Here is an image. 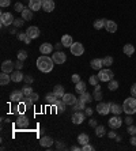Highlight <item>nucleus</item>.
Listing matches in <instances>:
<instances>
[{"label": "nucleus", "instance_id": "f257e3e1", "mask_svg": "<svg viewBox=\"0 0 136 151\" xmlns=\"http://www.w3.org/2000/svg\"><path fill=\"white\" fill-rule=\"evenodd\" d=\"M53 64H55L53 59H50L46 55H42L41 57L37 59V68L41 72H45V74H48V72H50L53 70Z\"/></svg>", "mask_w": 136, "mask_h": 151}, {"label": "nucleus", "instance_id": "f03ea898", "mask_svg": "<svg viewBox=\"0 0 136 151\" xmlns=\"http://www.w3.org/2000/svg\"><path fill=\"white\" fill-rule=\"evenodd\" d=\"M122 109L127 114H133L136 113V97H129L122 104Z\"/></svg>", "mask_w": 136, "mask_h": 151}, {"label": "nucleus", "instance_id": "7ed1b4c3", "mask_svg": "<svg viewBox=\"0 0 136 151\" xmlns=\"http://www.w3.org/2000/svg\"><path fill=\"white\" fill-rule=\"evenodd\" d=\"M114 76L112 70H109V68H102L99 70V74H98V78H99V81L101 82H110Z\"/></svg>", "mask_w": 136, "mask_h": 151}, {"label": "nucleus", "instance_id": "20e7f679", "mask_svg": "<svg viewBox=\"0 0 136 151\" xmlns=\"http://www.w3.org/2000/svg\"><path fill=\"white\" fill-rule=\"evenodd\" d=\"M110 106H112V102H99L95 109L101 116H106L110 112Z\"/></svg>", "mask_w": 136, "mask_h": 151}, {"label": "nucleus", "instance_id": "39448f33", "mask_svg": "<svg viewBox=\"0 0 136 151\" xmlns=\"http://www.w3.org/2000/svg\"><path fill=\"white\" fill-rule=\"evenodd\" d=\"M14 17H12V14L11 12H1V15H0V22H1V26H10L14 23Z\"/></svg>", "mask_w": 136, "mask_h": 151}, {"label": "nucleus", "instance_id": "423d86ee", "mask_svg": "<svg viewBox=\"0 0 136 151\" xmlns=\"http://www.w3.org/2000/svg\"><path fill=\"white\" fill-rule=\"evenodd\" d=\"M71 53H72L73 56H82L84 53V46L80 44V42H73L72 45L70 48Z\"/></svg>", "mask_w": 136, "mask_h": 151}, {"label": "nucleus", "instance_id": "0eeeda50", "mask_svg": "<svg viewBox=\"0 0 136 151\" xmlns=\"http://www.w3.org/2000/svg\"><path fill=\"white\" fill-rule=\"evenodd\" d=\"M52 59H53V61H55V64H63L67 61V55L64 52L57 50V52H55L52 55Z\"/></svg>", "mask_w": 136, "mask_h": 151}, {"label": "nucleus", "instance_id": "6e6552de", "mask_svg": "<svg viewBox=\"0 0 136 151\" xmlns=\"http://www.w3.org/2000/svg\"><path fill=\"white\" fill-rule=\"evenodd\" d=\"M10 99L12 102H23L24 101V94H23V91L22 90H14V91L11 93V95H10Z\"/></svg>", "mask_w": 136, "mask_h": 151}, {"label": "nucleus", "instance_id": "1a4fd4ad", "mask_svg": "<svg viewBox=\"0 0 136 151\" xmlns=\"http://www.w3.org/2000/svg\"><path fill=\"white\" fill-rule=\"evenodd\" d=\"M15 71V63H12L11 60H6L1 64V72H6V74H11Z\"/></svg>", "mask_w": 136, "mask_h": 151}, {"label": "nucleus", "instance_id": "9d476101", "mask_svg": "<svg viewBox=\"0 0 136 151\" xmlns=\"http://www.w3.org/2000/svg\"><path fill=\"white\" fill-rule=\"evenodd\" d=\"M122 125V119L120 116H113L112 119L109 120V127L112 128V129H119L120 127Z\"/></svg>", "mask_w": 136, "mask_h": 151}, {"label": "nucleus", "instance_id": "9b49d317", "mask_svg": "<svg viewBox=\"0 0 136 151\" xmlns=\"http://www.w3.org/2000/svg\"><path fill=\"white\" fill-rule=\"evenodd\" d=\"M61 99H63V102L65 104V105H72V106L75 105V102L78 101L76 97H75L73 94H71V93H65V94L63 95V98H61Z\"/></svg>", "mask_w": 136, "mask_h": 151}, {"label": "nucleus", "instance_id": "f8f14e48", "mask_svg": "<svg viewBox=\"0 0 136 151\" xmlns=\"http://www.w3.org/2000/svg\"><path fill=\"white\" fill-rule=\"evenodd\" d=\"M27 125H29V119L26 116H23V114H19V117L15 121V127L17 128H26Z\"/></svg>", "mask_w": 136, "mask_h": 151}, {"label": "nucleus", "instance_id": "ddd939ff", "mask_svg": "<svg viewBox=\"0 0 136 151\" xmlns=\"http://www.w3.org/2000/svg\"><path fill=\"white\" fill-rule=\"evenodd\" d=\"M84 119H86V114L82 113L80 110H76V112L72 114V123L73 124H82L84 121Z\"/></svg>", "mask_w": 136, "mask_h": 151}, {"label": "nucleus", "instance_id": "4468645a", "mask_svg": "<svg viewBox=\"0 0 136 151\" xmlns=\"http://www.w3.org/2000/svg\"><path fill=\"white\" fill-rule=\"evenodd\" d=\"M26 33H27V35H29V37H30L32 40L38 38V37H40V29L37 27V26H30V27H27Z\"/></svg>", "mask_w": 136, "mask_h": 151}, {"label": "nucleus", "instance_id": "2eb2a0df", "mask_svg": "<svg viewBox=\"0 0 136 151\" xmlns=\"http://www.w3.org/2000/svg\"><path fill=\"white\" fill-rule=\"evenodd\" d=\"M44 0H29V8L32 11H40L42 8Z\"/></svg>", "mask_w": 136, "mask_h": 151}, {"label": "nucleus", "instance_id": "dca6fc26", "mask_svg": "<svg viewBox=\"0 0 136 151\" xmlns=\"http://www.w3.org/2000/svg\"><path fill=\"white\" fill-rule=\"evenodd\" d=\"M42 10L45 12H52L55 10V1L53 0H44L42 1Z\"/></svg>", "mask_w": 136, "mask_h": 151}, {"label": "nucleus", "instance_id": "f3484780", "mask_svg": "<svg viewBox=\"0 0 136 151\" xmlns=\"http://www.w3.org/2000/svg\"><path fill=\"white\" fill-rule=\"evenodd\" d=\"M24 79V75L22 74L19 70H15L14 72H11V81L15 82V83H19V82H22Z\"/></svg>", "mask_w": 136, "mask_h": 151}, {"label": "nucleus", "instance_id": "a211bd4d", "mask_svg": "<svg viewBox=\"0 0 136 151\" xmlns=\"http://www.w3.org/2000/svg\"><path fill=\"white\" fill-rule=\"evenodd\" d=\"M40 52H41L42 55H50V53L53 52V46H52V44H49V42L41 44V46H40Z\"/></svg>", "mask_w": 136, "mask_h": 151}, {"label": "nucleus", "instance_id": "6ab92c4d", "mask_svg": "<svg viewBox=\"0 0 136 151\" xmlns=\"http://www.w3.org/2000/svg\"><path fill=\"white\" fill-rule=\"evenodd\" d=\"M105 27L108 33H116L117 32V23L114 21H106L105 22Z\"/></svg>", "mask_w": 136, "mask_h": 151}, {"label": "nucleus", "instance_id": "aec40b11", "mask_svg": "<svg viewBox=\"0 0 136 151\" xmlns=\"http://www.w3.org/2000/svg\"><path fill=\"white\" fill-rule=\"evenodd\" d=\"M45 101H46V104H48V105L55 106L57 104V101H59V98H57V97L53 94V93H49V94H46Z\"/></svg>", "mask_w": 136, "mask_h": 151}, {"label": "nucleus", "instance_id": "412c9836", "mask_svg": "<svg viewBox=\"0 0 136 151\" xmlns=\"http://www.w3.org/2000/svg\"><path fill=\"white\" fill-rule=\"evenodd\" d=\"M90 67L93 68V70H102V67H104V64H102V59H93L90 61Z\"/></svg>", "mask_w": 136, "mask_h": 151}, {"label": "nucleus", "instance_id": "4be33fe9", "mask_svg": "<svg viewBox=\"0 0 136 151\" xmlns=\"http://www.w3.org/2000/svg\"><path fill=\"white\" fill-rule=\"evenodd\" d=\"M40 143H41L42 147H52V144H53V139L50 136H42L41 137V140H40Z\"/></svg>", "mask_w": 136, "mask_h": 151}, {"label": "nucleus", "instance_id": "5701e85b", "mask_svg": "<svg viewBox=\"0 0 136 151\" xmlns=\"http://www.w3.org/2000/svg\"><path fill=\"white\" fill-rule=\"evenodd\" d=\"M53 94L56 95L59 99L63 98V95L65 94V93H64V87L61 86V84H56V86H55V88H53Z\"/></svg>", "mask_w": 136, "mask_h": 151}, {"label": "nucleus", "instance_id": "b1692460", "mask_svg": "<svg viewBox=\"0 0 136 151\" xmlns=\"http://www.w3.org/2000/svg\"><path fill=\"white\" fill-rule=\"evenodd\" d=\"M61 44H63L65 48H71V45L73 44L72 37H71L70 34H64L63 37H61Z\"/></svg>", "mask_w": 136, "mask_h": 151}, {"label": "nucleus", "instance_id": "393cba45", "mask_svg": "<svg viewBox=\"0 0 136 151\" xmlns=\"http://www.w3.org/2000/svg\"><path fill=\"white\" fill-rule=\"evenodd\" d=\"M11 81V74H6V72H1L0 74V84L1 86H6V84H8Z\"/></svg>", "mask_w": 136, "mask_h": 151}, {"label": "nucleus", "instance_id": "a878e982", "mask_svg": "<svg viewBox=\"0 0 136 151\" xmlns=\"http://www.w3.org/2000/svg\"><path fill=\"white\" fill-rule=\"evenodd\" d=\"M110 112H112L113 114H116V116H120V114L124 112V109H122V106H120L119 104H113V102H112V106H110Z\"/></svg>", "mask_w": 136, "mask_h": 151}, {"label": "nucleus", "instance_id": "bb28decb", "mask_svg": "<svg viewBox=\"0 0 136 151\" xmlns=\"http://www.w3.org/2000/svg\"><path fill=\"white\" fill-rule=\"evenodd\" d=\"M122 50H124V55H127V56L129 57L135 53V46H133L132 44H125L124 48H122Z\"/></svg>", "mask_w": 136, "mask_h": 151}, {"label": "nucleus", "instance_id": "cd10ccee", "mask_svg": "<svg viewBox=\"0 0 136 151\" xmlns=\"http://www.w3.org/2000/svg\"><path fill=\"white\" fill-rule=\"evenodd\" d=\"M21 15L24 21H32L33 19V11L30 10V8H24V10L21 12Z\"/></svg>", "mask_w": 136, "mask_h": 151}, {"label": "nucleus", "instance_id": "c85d7f7f", "mask_svg": "<svg viewBox=\"0 0 136 151\" xmlns=\"http://www.w3.org/2000/svg\"><path fill=\"white\" fill-rule=\"evenodd\" d=\"M79 99H82V101H84V102H86V104H90V102H93V99H94V97H93V95H91L90 93L84 91V93H82V94H80Z\"/></svg>", "mask_w": 136, "mask_h": 151}, {"label": "nucleus", "instance_id": "c756f323", "mask_svg": "<svg viewBox=\"0 0 136 151\" xmlns=\"http://www.w3.org/2000/svg\"><path fill=\"white\" fill-rule=\"evenodd\" d=\"M18 40H19V41H23L24 44H27V45H30V42H32V38L29 37L26 32H24V33H19V34H18Z\"/></svg>", "mask_w": 136, "mask_h": 151}, {"label": "nucleus", "instance_id": "7c9ffc66", "mask_svg": "<svg viewBox=\"0 0 136 151\" xmlns=\"http://www.w3.org/2000/svg\"><path fill=\"white\" fill-rule=\"evenodd\" d=\"M93 97L95 98V101H101L102 99V91H101V86L99 84L94 86V95Z\"/></svg>", "mask_w": 136, "mask_h": 151}, {"label": "nucleus", "instance_id": "2f4dec72", "mask_svg": "<svg viewBox=\"0 0 136 151\" xmlns=\"http://www.w3.org/2000/svg\"><path fill=\"white\" fill-rule=\"evenodd\" d=\"M75 90H76V93H79V94L84 93V91H86V83H84L83 81L78 82V83L75 84Z\"/></svg>", "mask_w": 136, "mask_h": 151}, {"label": "nucleus", "instance_id": "473e14b6", "mask_svg": "<svg viewBox=\"0 0 136 151\" xmlns=\"http://www.w3.org/2000/svg\"><path fill=\"white\" fill-rule=\"evenodd\" d=\"M78 142H79V143L83 146V144L90 143V137H89L87 134H80L79 136H78Z\"/></svg>", "mask_w": 136, "mask_h": 151}, {"label": "nucleus", "instance_id": "72a5a7b5", "mask_svg": "<svg viewBox=\"0 0 136 151\" xmlns=\"http://www.w3.org/2000/svg\"><path fill=\"white\" fill-rule=\"evenodd\" d=\"M73 109H75V110H83V109H86V102L78 98V101L75 102V105H73Z\"/></svg>", "mask_w": 136, "mask_h": 151}, {"label": "nucleus", "instance_id": "f704fd0d", "mask_svg": "<svg viewBox=\"0 0 136 151\" xmlns=\"http://www.w3.org/2000/svg\"><path fill=\"white\" fill-rule=\"evenodd\" d=\"M56 109H57V113H63V112H65V104H64L63 102V99H59V101H57V104L56 105Z\"/></svg>", "mask_w": 136, "mask_h": 151}, {"label": "nucleus", "instance_id": "c9c22d12", "mask_svg": "<svg viewBox=\"0 0 136 151\" xmlns=\"http://www.w3.org/2000/svg\"><path fill=\"white\" fill-rule=\"evenodd\" d=\"M105 134H106V131H105V127L104 125H97V127H95V135H97L98 137L105 136Z\"/></svg>", "mask_w": 136, "mask_h": 151}, {"label": "nucleus", "instance_id": "e433bc0d", "mask_svg": "<svg viewBox=\"0 0 136 151\" xmlns=\"http://www.w3.org/2000/svg\"><path fill=\"white\" fill-rule=\"evenodd\" d=\"M102 64H104V67L109 68L113 64V57L112 56H105L104 59H102Z\"/></svg>", "mask_w": 136, "mask_h": 151}, {"label": "nucleus", "instance_id": "4c0bfd02", "mask_svg": "<svg viewBox=\"0 0 136 151\" xmlns=\"http://www.w3.org/2000/svg\"><path fill=\"white\" fill-rule=\"evenodd\" d=\"M105 22H106V19H97L94 22V29L95 30H101L102 27H105Z\"/></svg>", "mask_w": 136, "mask_h": 151}, {"label": "nucleus", "instance_id": "58836bf2", "mask_svg": "<svg viewBox=\"0 0 136 151\" xmlns=\"http://www.w3.org/2000/svg\"><path fill=\"white\" fill-rule=\"evenodd\" d=\"M108 87L110 91H114V90H117L119 88V82L114 81V79H112L110 82H108Z\"/></svg>", "mask_w": 136, "mask_h": 151}, {"label": "nucleus", "instance_id": "ea45409f", "mask_svg": "<svg viewBox=\"0 0 136 151\" xmlns=\"http://www.w3.org/2000/svg\"><path fill=\"white\" fill-rule=\"evenodd\" d=\"M22 91H23V94H24V97H29V95H32L33 93V88L30 87V84H26L24 87H22Z\"/></svg>", "mask_w": 136, "mask_h": 151}, {"label": "nucleus", "instance_id": "a19ab883", "mask_svg": "<svg viewBox=\"0 0 136 151\" xmlns=\"http://www.w3.org/2000/svg\"><path fill=\"white\" fill-rule=\"evenodd\" d=\"M17 56H18V60H22V61H24V60L27 59V52H26L24 49H21L19 52H18Z\"/></svg>", "mask_w": 136, "mask_h": 151}, {"label": "nucleus", "instance_id": "79ce46f5", "mask_svg": "<svg viewBox=\"0 0 136 151\" xmlns=\"http://www.w3.org/2000/svg\"><path fill=\"white\" fill-rule=\"evenodd\" d=\"M89 82H90L91 86H97L98 82H101V81H99V78H98V75H91L90 79H89Z\"/></svg>", "mask_w": 136, "mask_h": 151}, {"label": "nucleus", "instance_id": "37998d69", "mask_svg": "<svg viewBox=\"0 0 136 151\" xmlns=\"http://www.w3.org/2000/svg\"><path fill=\"white\" fill-rule=\"evenodd\" d=\"M23 102H24V105H26V108H32V106L35 104V102L30 98V95H29V97H24V101Z\"/></svg>", "mask_w": 136, "mask_h": 151}, {"label": "nucleus", "instance_id": "c03bdc74", "mask_svg": "<svg viewBox=\"0 0 136 151\" xmlns=\"http://www.w3.org/2000/svg\"><path fill=\"white\" fill-rule=\"evenodd\" d=\"M12 25H14L15 27H22V26L24 25V19H23V18H21V19L18 18V19H15V21H14V23H12Z\"/></svg>", "mask_w": 136, "mask_h": 151}, {"label": "nucleus", "instance_id": "a18cd8bd", "mask_svg": "<svg viewBox=\"0 0 136 151\" xmlns=\"http://www.w3.org/2000/svg\"><path fill=\"white\" fill-rule=\"evenodd\" d=\"M14 10L17 11V12H22V11L24 10V6L21 3V1H18V3H15V6H14Z\"/></svg>", "mask_w": 136, "mask_h": 151}, {"label": "nucleus", "instance_id": "49530a36", "mask_svg": "<svg viewBox=\"0 0 136 151\" xmlns=\"http://www.w3.org/2000/svg\"><path fill=\"white\" fill-rule=\"evenodd\" d=\"M128 134L132 136V135H136V127L133 125V124H131V125H128Z\"/></svg>", "mask_w": 136, "mask_h": 151}, {"label": "nucleus", "instance_id": "de8ad7c7", "mask_svg": "<svg viewBox=\"0 0 136 151\" xmlns=\"http://www.w3.org/2000/svg\"><path fill=\"white\" fill-rule=\"evenodd\" d=\"M24 82H26V84H32L33 82H34V78L30 76V75H24Z\"/></svg>", "mask_w": 136, "mask_h": 151}, {"label": "nucleus", "instance_id": "09e8293b", "mask_svg": "<svg viewBox=\"0 0 136 151\" xmlns=\"http://www.w3.org/2000/svg\"><path fill=\"white\" fill-rule=\"evenodd\" d=\"M124 121H125L127 125H131V124H133V119L131 117V114H127V117L124 119Z\"/></svg>", "mask_w": 136, "mask_h": 151}, {"label": "nucleus", "instance_id": "8fccbe9b", "mask_svg": "<svg viewBox=\"0 0 136 151\" xmlns=\"http://www.w3.org/2000/svg\"><path fill=\"white\" fill-rule=\"evenodd\" d=\"M94 150V147H93V146H90V144H83V146H82V151H93Z\"/></svg>", "mask_w": 136, "mask_h": 151}, {"label": "nucleus", "instance_id": "3c124183", "mask_svg": "<svg viewBox=\"0 0 136 151\" xmlns=\"http://www.w3.org/2000/svg\"><path fill=\"white\" fill-rule=\"evenodd\" d=\"M22 68H23V61H22V60H18L17 63H15V70H19V71H21Z\"/></svg>", "mask_w": 136, "mask_h": 151}, {"label": "nucleus", "instance_id": "603ef678", "mask_svg": "<svg viewBox=\"0 0 136 151\" xmlns=\"http://www.w3.org/2000/svg\"><path fill=\"white\" fill-rule=\"evenodd\" d=\"M11 4V0H0V6L1 7H8Z\"/></svg>", "mask_w": 136, "mask_h": 151}, {"label": "nucleus", "instance_id": "864d4df0", "mask_svg": "<svg viewBox=\"0 0 136 151\" xmlns=\"http://www.w3.org/2000/svg\"><path fill=\"white\" fill-rule=\"evenodd\" d=\"M71 79H72V82H73V83H75V84H76L78 82H80V81H82V79H80V76H79V75H78V74H73Z\"/></svg>", "mask_w": 136, "mask_h": 151}, {"label": "nucleus", "instance_id": "5fc2aeb1", "mask_svg": "<svg viewBox=\"0 0 136 151\" xmlns=\"http://www.w3.org/2000/svg\"><path fill=\"white\" fill-rule=\"evenodd\" d=\"M56 148H57V150H64V148H65L64 142H57V143H56Z\"/></svg>", "mask_w": 136, "mask_h": 151}, {"label": "nucleus", "instance_id": "6e6d98bb", "mask_svg": "<svg viewBox=\"0 0 136 151\" xmlns=\"http://www.w3.org/2000/svg\"><path fill=\"white\" fill-rule=\"evenodd\" d=\"M93 112H94V110H93V108H86V109H84V114H86L87 117H90L91 114H93Z\"/></svg>", "mask_w": 136, "mask_h": 151}, {"label": "nucleus", "instance_id": "4d7b16f0", "mask_svg": "<svg viewBox=\"0 0 136 151\" xmlns=\"http://www.w3.org/2000/svg\"><path fill=\"white\" fill-rule=\"evenodd\" d=\"M131 95H132V97H136V83H133L132 87H131Z\"/></svg>", "mask_w": 136, "mask_h": 151}, {"label": "nucleus", "instance_id": "13d9d810", "mask_svg": "<svg viewBox=\"0 0 136 151\" xmlns=\"http://www.w3.org/2000/svg\"><path fill=\"white\" fill-rule=\"evenodd\" d=\"M30 98H32L34 102H37V101H38V98H40V95L37 94V93H33V94L30 95Z\"/></svg>", "mask_w": 136, "mask_h": 151}, {"label": "nucleus", "instance_id": "bf43d9fd", "mask_svg": "<svg viewBox=\"0 0 136 151\" xmlns=\"http://www.w3.org/2000/svg\"><path fill=\"white\" fill-rule=\"evenodd\" d=\"M89 125H90V127H93V128H95V127H97V125H98V124H97V120H94V119H91V120H90V121H89Z\"/></svg>", "mask_w": 136, "mask_h": 151}, {"label": "nucleus", "instance_id": "052dcab7", "mask_svg": "<svg viewBox=\"0 0 136 151\" xmlns=\"http://www.w3.org/2000/svg\"><path fill=\"white\" fill-rule=\"evenodd\" d=\"M108 136L110 137V139H116V136H117V135H116V132H114V131H110V132H109V134H108Z\"/></svg>", "mask_w": 136, "mask_h": 151}, {"label": "nucleus", "instance_id": "680f3d73", "mask_svg": "<svg viewBox=\"0 0 136 151\" xmlns=\"http://www.w3.org/2000/svg\"><path fill=\"white\" fill-rule=\"evenodd\" d=\"M131 144H132V146H136V135H132V137H131Z\"/></svg>", "mask_w": 136, "mask_h": 151}, {"label": "nucleus", "instance_id": "e2e57ef3", "mask_svg": "<svg viewBox=\"0 0 136 151\" xmlns=\"http://www.w3.org/2000/svg\"><path fill=\"white\" fill-rule=\"evenodd\" d=\"M71 150H72V151H79V150H82V147H79V146H72V147H71Z\"/></svg>", "mask_w": 136, "mask_h": 151}, {"label": "nucleus", "instance_id": "0e129e2a", "mask_svg": "<svg viewBox=\"0 0 136 151\" xmlns=\"http://www.w3.org/2000/svg\"><path fill=\"white\" fill-rule=\"evenodd\" d=\"M61 46H64V45L61 44V42H59V44H56V45H55V48H56L57 50H60V49H61Z\"/></svg>", "mask_w": 136, "mask_h": 151}, {"label": "nucleus", "instance_id": "69168bd1", "mask_svg": "<svg viewBox=\"0 0 136 151\" xmlns=\"http://www.w3.org/2000/svg\"><path fill=\"white\" fill-rule=\"evenodd\" d=\"M10 33H11V34H15V33H17V30H15V26H14V27H12V29H11V30H10Z\"/></svg>", "mask_w": 136, "mask_h": 151}]
</instances>
